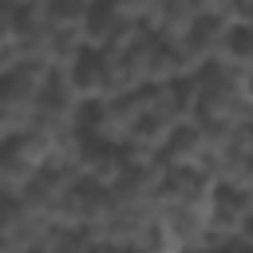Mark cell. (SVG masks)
Here are the masks:
<instances>
[{"label":"cell","mask_w":253,"mask_h":253,"mask_svg":"<svg viewBox=\"0 0 253 253\" xmlns=\"http://www.w3.org/2000/svg\"><path fill=\"white\" fill-rule=\"evenodd\" d=\"M146 115L142 107V91H130V95H107L99 103H91L79 119V130L95 142H107V146H126L130 142V130L138 126V119Z\"/></svg>","instance_id":"cell-1"},{"label":"cell","mask_w":253,"mask_h":253,"mask_svg":"<svg viewBox=\"0 0 253 253\" xmlns=\"http://www.w3.org/2000/svg\"><path fill=\"white\" fill-rule=\"evenodd\" d=\"M217 198V182L206 170H174L162 182V210H194V213H210Z\"/></svg>","instance_id":"cell-2"},{"label":"cell","mask_w":253,"mask_h":253,"mask_svg":"<svg viewBox=\"0 0 253 253\" xmlns=\"http://www.w3.org/2000/svg\"><path fill=\"white\" fill-rule=\"evenodd\" d=\"M233 20H225V16H202L198 20V28L182 40V47L190 51V59L206 71V67H213L217 59H221V51H225V43H229V36H233Z\"/></svg>","instance_id":"cell-3"},{"label":"cell","mask_w":253,"mask_h":253,"mask_svg":"<svg viewBox=\"0 0 253 253\" xmlns=\"http://www.w3.org/2000/svg\"><path fill=\"white\" fill-rule=\"evenodd\" d=\"M206 154H210V142H206V130H202L198 119L178 123L170 142H166V150H162L166 166H174V170H202Z\"/></svg>","instance_id":"cell-4"},{"label":"cell","mask_w":253,"mask_h":253,"mask_svg":"<svg viewBox=\"0 0 253 253\" xmlns=\"http://www.w3.org/2000/svg\"><path fill=\"white\" fill-rule=\"evenodd\" d=\"M63 75L71 79L75 95H79L87 107L111 95V87H107V67H103V55H99V51H83V55H79Z\"/></svg>","instance_id":"cell-5"},{"label":"cell","mask_w":253,"mask_h":253,"mask_svg":"<svg viewBox=\"0 0 253 253\" xmlns=\"http://www.w3.org/2000/svg\"><path fill=\"white\" fill-rule=\"evenodd\" d=\"M40 16H43L51 28H59V32H79V36H83V24H87L91 8L79 4V0H43V4H40Z\"/></svg>","instance_id":"cell-6"},{"label":"cell","mask_w":253,"mask_h":253,"mask_svg":"<svg viewBox=\"0 0 253 253\" xmlns=\"http://www.w3.org/2000/svg\"><path fill=\"white\" fill-rule=\"evenodd\" d=\"M229 20H233L237 28H249V24H253V0H233V4H229Z\"/></svg>","instance_id":"cell-7"},{"label":"cell","mask_w":253,"mask_h":253,"mask_svg":"<svg viewBox=\"0 0 253 253\" xmlns=\"http://www.w3.org/2000/svg\"><path fill=\"white\" fill-rule=\"evenodd\" d=\"M229 4L233 0H194V8L202 16H225V20H229Z\"/></svg>","instance_id":"cell-8"},{"label":"cell","mask_w":253,"mask_h":253,"mask_svg":"<svg viewBox=\"0 0 253 253\" xmlns=\"http://www.w3.org/2000/svg\"><path fill=\"white\" fill-rule=\"evenodd\" d=\"M233 245H241V249H249V253H253V213H249V217L241 221V229H237Z\"/></svg>","instance_id":"cell-9"},{"label":"cell","mask_w":253,"mask_h":253,"mask_svg":"<svg viewBox=\"0 0 253 253\" xmlns=\"http://www.w3.org/2000/svg\"><path fill=\"white\" fill-rule=\"evenodd\" d=\"M194 253H217V249H194Z\"/></svg>","instance_id":"cell-10"},{"label":"cell","mask_w":253,"mask_h":253,"mask_svg":"<svg viewBox=\"0 0 253 253\" xmlns=\"http://www.w3.org/2000/svg\"><path fill=\"white\" fill-rule=\"evenodd\" d=\"M249 28H253V24H249Z\"/></svg>","instance_id":"cell-11"}]
</instances>
